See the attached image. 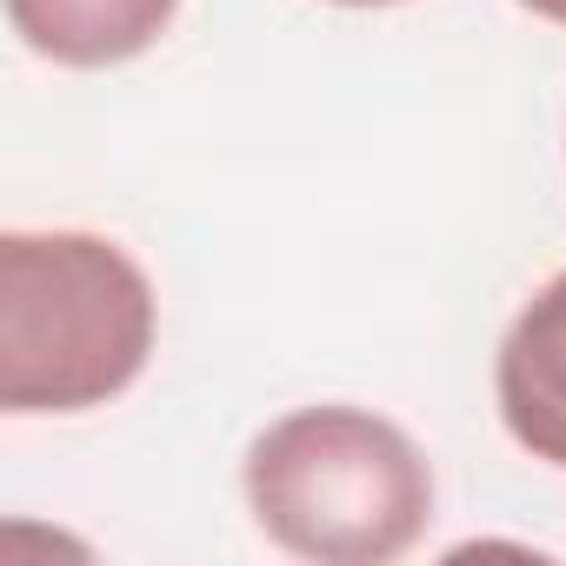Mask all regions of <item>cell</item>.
Listing matches in <instances>:
<instances>
[{"instance_id": "obj_5", "label": "cell", "mask_w": 566, "mask_h": 566, "mask_svg": "<svg viewBox=\"0 0 566 566\" xmlns=\"http://www.w3.org/2000/svg\"><path fill=\"white\" fill-rule=\"evenodd\" d=\"M520 8H526L533 21H553V28H566V0H520Z\"/></svg>"}, {"instance_id": "obj_4", "label": "cell", "mask_w": 566, "mask_h": 566, "mask_svg": "<svg viewBox=\"0 0 566 566\" xmlns=\"http://www.w3.org/2000/svg\"><path fill=\"white\" fill-rule=\"evenodd\" d=\"M180 14V0H8V28L28 54L54 67H120L140 61Z\"/></svg>"}, {"instance_id": "obj_3", "label": "cell", "mask_w": 566, "mask_h": 566, "mask_svg": "<svg viewBox=\"0 0 566 566\" xmlns=\"http://www.w3.org/2000/svg\"><path fill=\"white\" fill-rule=\"evenodd\" d=\"M500 427L520 453L566 473V266L513 314L493 354Z\"/></svg>"}, {"instance_id": "obj_1", "label": "cell", "mask_w": 566, "mask_h": 566, "mask_svg": "<svg viewBox=\"0 0 566 566\" xmlns=\"http://www.w3.org/2000/svg\"><path fill=\"white\" fill-rule=\"evenodd\" d=\"M154 327V280L107 233H0V407L14 420L107 407L140 380Z\"/></svg>"}, {"instance_id": "obj_6", "label": "cell", "mask_w": 566, "mask_h": 566, "mask_svg": "<svg viewBox=\"0 0 566 566\" xmlns=\"http://www.w3.org/2000/svg\"><path fill=\"white\" fill-rule=\"evenodd\" d=\"M334 8H400V0H334Z\"/></svg>"}, {"instance_id": "obj_2", "label": "cell", "mask_w": 566, "mask_h": 566, "mask_svg": "<svg viewBox=\"0 0 566 566\" xmlns=\"http://www.w3.org/2000/svg\"><path fill=\"white\" fill-rule=\"evenodd\" d=\"M253 526L314 566L407 559L433 526V467L380 413L321 400L253 433L240 460Z\"/></svg>"}]
</instances>
